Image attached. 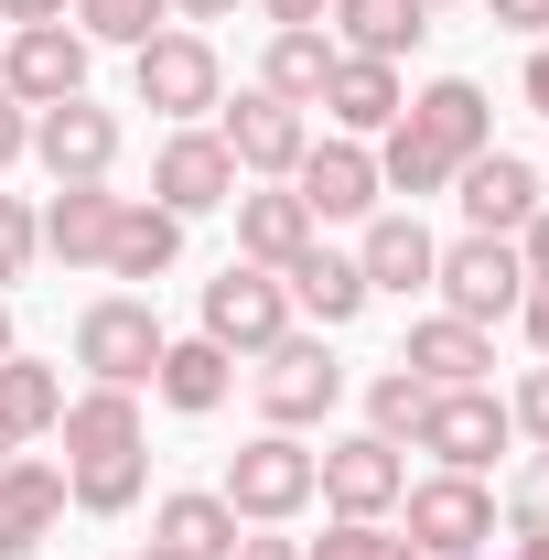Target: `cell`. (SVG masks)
Masks as SVG:
<instances>
[{
    "label": "cell",
    "instance_id": "1",
    "mask_svg": "<svg viewBox=\"0 0 549 560\" xmlns=\"http://www.w3.org/2000/svg\"><path fill=\"white\" fill-rule=\"evenodd\" d=\"M475 151H495V108H484V86H475V75H431L410 108L377 130V184L420 206V195H442Z\"/></svg>",
    "mask_w": 549,
    "mask_h": 560
},
{
    "label": "cell",
    "instance_id": "2",
    "mask_svg": "<svg viewBox=\"0 0 549 560\" xmlns=\"http://www.w3.org/2000/svg\"><path fill=\"white\" fill-rule=\"evenodd\" d=\"M66 495L86 517H130L151 486V431H140V388H86L66 399Z\"/></svg>",
    "mask_w": 549,
    "mask_h": 560
},
{
    "label": "cell",
    "instance_id": "3",
    "mask_svg": "<svg viewBox=\"0 0 549 560\" xmlns=\"http://www.w3.org/2000/svg\"><path fill=\"white\" fill-rule=\"evenodd\" d=\"M162 313L140 302V291H108V302H86L75 313V366L97 377V388H151V366H162Z\"/></svg>",
    "mask_w": 549,
    "mask_h": 560
},
{
    "label": "cell",
    "instance_id": "4",
    "mask_svg": "<svg viewBox=\"0 0 549 560\" xmlns=\"http://www.w3.org/2000/svg\"><path fill=\"white\" fill-rule=\"evenodd\" d=\"M130 86H140V108H162V119L195 130L215 97H226V66H215V44L195 33V22H162V33L130 55Z\"/></svg>",
    "mask_w": 549,
    "mask_h": 560
},
{
    "label": "cell",
    "instance_id": "5",
    "mask_svg": "<svg viewBox=\"0 0 549 560\" xmlns=\"http://www.w3.org/2000/svg\"><path fill=\"white\" fill-rule=\"evenodd\" d=\"M215 495H226L248 528H291V517L313 506V453H302V431H259V442H237Z\"/></svg>",
    "mask_w": 549,
    "mask_h": 560
},
{
    "label": "cell",
    "instance_id": "6",
    "mask_svg": "<svg viewBox=\"0 0 549 560\" xmlns=\"http://www.w3.org/2000/svg\"><path fill=\"white\" fill-rule=\"evenodd\" d=\"M215 140H226V162L237 173H259V184H291V162L313 151V119L270 97V86H237V97H215Z\"/></svg>",
    "mask_w": 549,
    "mask_h": 560
},
{
    "label": "cell",
    "instance_id": "7",
    "mask_svg": "<svg viewBox=\"0 0 549 560\" xmlns=\"http://www.w3.org/2000/svg\"><path fill=\"white\" fill-rule=\"evenodd\" d=\"M431 291H442V313H464V324H506V313L528 302V259H517V237H453V248L431 259Z\"/></svg>",
    "mask_w": 549,
    "mask_h": 560
},
{
    "label": "cell",
    "instance_id": "8",
    "mask_svg": "<svg viewBox=\"0 0 549 560\" xmlns=\"http://www.w3.org/2000/svg\"><path fill=\"white\" fill-rule=\"evenodd\" d=\"M280 335H291V291H280V270L226 259V270L206 280V346H226V355H270Z\"/></svg>",
    "mask_w": 549,
    "mask_h": 560
},
{
    "label": "cell",
    "instance_id": "9",
    "mask_svg": "<svg viewBox=\"0 0 549 560\" xmlns=\"http://www.w3.org/2000/svg\"><path fill=\"white\" fill-rule=\"evenodd\" d=\"M506 442H517V420L495 388H431V410H420V453L442 464V475H484V464H506Z\"/></svg>",
    "mask_w": 549,
    "mask_h": 560
},
{
    "label": "cell",
    "instance_id": "10",
    "mask_svg": "<svg viewBox=\"0 0 549 560\" xmlns=\"http://www.w3.org/2000/svg\"><path fill=\"white\" fill-rule=\"evenodd\" d=\"M399 506H410V550L420 560H484V539H495L484 475H431V486H410Z\"/></svg>",
    "mask_w": 549,
    "mask_h": 560
},
{
    "label": "cell",
    "instance_id": "11",
    "mask_svg": "<svg viewBox=\"0 0 549 560\" xmlns=\"http://www.w3.org/2000/svg\"><path fill=\"white\" fill-rule=\"evenodd\" d=\"M33 162H44L55 184H108V173H119V108H97V97L33 108Z\"/></svg>",
    "mask_w": 549,
    "mask_h": 560
},
{
    "label": "cell",
    "instance_id": "12",
    "mask_svg": "<svg viewBox=\"0 0 549 560\" xmlns=\"http://www.w3.org/2000/svg\"><path fill=\"white\" fill-rule=\"evenodd\" d=\"M313 495H324L335 517H388V506L410 495V464H399V442L355 431V442H324V453H313Z\"/></svg>",
    "mask_w": 549,
    "mask_h": 560
},
{
    "label": "cell",
    "instance_id": "13",
    "mask_svg": "<svg viewBox=\"0 0 549 560\" xmlns=\"http://www.w3.org/2000/svg\"><path fill=\"white\" fill-rule=\"evenodd\" d=\"M335 399H344V366L324 355V335H280L259 355V410H270V431H313Z\"/></svg>",
    "mask_w": 549,
    "mask_h": 560
},
{
    "label": "cell",
    "instance_id": "14",
    "mask_svg": "<svg viewBox=\"0 0 549 560\" xmlns=\"http://www.w3.org/2000/svg\"><path fill=\"white\" fill-rule=\"evenodd\" d=\"M291 195L313 206V226H344V215H377V195H388V184H377V151L335 130V140H313V151L291 162Z\"/></svg>",
    "mask_w": 549,
    "mask_h": 560
},
{
    "label": "cell",
    "instance_id": "15",
    "mask_svg": "<svg viewBox=\"0 0 549 560\" xmlns=\"http://www.w3.org/2000/svg\"><path fill=\"white\" fill-rule=\"evenodd\" d=\"M151 206H173L184 226L215 206H237V162H226V140L215 130H173L162 140V162H151Z\"/></svg>",
    "mask_w": 549,
    "mask_h": 560
},
{
    "label": "cell",
    "instance_id": "16",
    "mask_svg": "<svg viewBox=\"0 0 549 560\" xmlns=\"http://www.w3.org/2000/svg\"><path fill=\"white\" fill-rule=\"evenodd\" d=\"M0 86H11L22 108L86 97V33H75V22H33V33H11V55H0Z\"/></svg>",
    "mask_w": 549,
    "mask_h": 560
},
{
    "label": "cell",
    "instance_id": "17",
    "mask_svg": "<svg viewBox=\"0 0 549 560\" xmlns=\"http://www.w3.org/2000/svg\"><path fill=\"white\" fill-rule=\"evenodd\" d=\"M453 184H464V226H475V237H517V226L539 215V173H528L517 151H475Z\"/></svg>",
    "mask_w": 549,
    "mask_h": 560
},
{
    "label": "cell",
    "instance_id": "18",
    "mask_svg": "<svg viewBox=\"0 0 549 560\" xmlns=\"http://www.w3.org/2000/svg\"><path fill=\"white\" fill-rule=\"evenodd\" d=\"M55 517H66V475L33 464V453H11L0 464V560H33L55 539Z\"/></svg>",
    "mask_w": 549,
    "mask_h": 560
},
{
    "label": "cell",
    "instance_id": "19",
    "mask_svg": "<svg viewBox=\"0 0 549 560\" xmlns=\"http://www.w3.org/2000/svg\"><path fill=\"white\" fill-rule=\"evenodd\" d=\"M302 248H313V206H302L291 184H259V195L237 184V259H259V270H291Z\"/></svg>",
    "mask_w": 549,
    "mask_h": 560
},
{
    "label": "cell",
    "instance_id": "20",
    "mask_svg": "<svg viewBox=\"0 0 549 560\" xmlns=\"http://www.w3.org/2000/svg\"><path fill=\"white\" fill-rule=\"evenodd\" d=\"M280 291H291V313H313L324 335H335V324H355V313L377 302V291H366V270H355L344 248H324V237H313V248L280 270Z\"/></svg>",
    "mask_w": 549,
    "mask_h": 560
},
{
    "label": "cell",
    "instance_id": "21",
    "mask_svg": "<svg viewBox=\"0 0 549 560\" xmlns=\"http://www.w3.org/2000/svg\"><path fill=\"white\" fill-rule=\"evenodd\" d=\"M313 108H335L344 140H377L410 97H399V66H377V55H335V75H324V97Z\"/></svg>",
    "mask_w": 549,
    "mask_h": 560
},
{
    "label": "cell",
    "instance_id": "22",
    "mask_svg": "<svg viewBox=\"0 0 549 560\" xmlns=\"http://www.w3.org/2000/svg\"><path fill=\"white\" fill-rule=\"evenodd\" d=\"M399 366H420L431 388H484V366H495V335H484V324H464V313H431V324H410Z\"/></svg>",
    "mask_w": 549,
    "mask_h": 560
},
{
    "label": "cell",
    "instance_id": "23",
    "mask_svg": "<svg viewBox=\"0 0 549 560\" xmlns=\"http://www.w3.org/2000/svg\"><path fill=\"white\" fill-rule=\"evenodd\" d=\"M173 259H184V215L119 195V226H108V259H97V270H108V280H162Z\"/></svg>",
    "mask_w": 549,
    "mask_h": 560
},
{
    "label": "cell",
    "instance_id": "24",
    "mask_svg": "<svg viewBox=\"0 0 549 560\" xmlns=\"http://www.w3.org/2000/svg\"><path fill=\"white\" fill-rule=\"evenodd\" d=\"M431 259H442V248H431L420 215H366V248H355L366 291H399V302H410V291H431Z\"/></svg>",
    "mask_w": 549,
    "mask_h": 560
},
{
    "label": "cell",
    "instance_id": "25",
    "mask_svg": "<svg viewBox=\"0 0 549 560\" xmlns=\"http://www.w3.org/2000/svg\"><path fill=\"white\" fill-rule=\"evenodd\" d=\"M151 388H162V410L206 420V410H226V388H237V355H226V346H206V335H184V346H162Z\"/></svg>",
    "mask_w": 549,
    "mask_h": 560
},
{
    "label": "cell",
    "instance_id": "26",
    "mask_svg": "<svg viewBox=\"0 0 549 560\" xmlns=\"http://www.w3.org/2000/svg\"><path fill=\"white\" fill-rule=\"evenodd\" d=\"M108 226H119V195H108V184H55L44 248H55L66 270H97V259H108Z\"/></svg>",
    "mask_w": 549,
    "mask_h": 560
},
{
    "label": "cell",
    "instance_id": "27",
    "mask_svg": "<svg viewBox=\"0 0 549 560\" xmlns=\"http://www.w3.org/2000/svg\"><path fill=\"white\" fill-rule=\"evenodd\" d=\"M420 33H431V11H420V0H335V44H344V55L399 66V55H420Z\"/></svg>",
    "mask_w": 549,
    "mask_h": 560
},
{
    "label": "cell",
    "instance_id": "28",
    "mask_svg": "<svg viewBox=\"0 0 549 560\" xmlns=\"http://www.w3.org/2000/svg\"><path fill=\"white\" fill-rule=\"evenodd\" d=\"M55 420H66V377H55V366H44V355H0V431H11V442H33V431H55Z\"/></svg>",
    "mask_w": 549,
    "mask_h": 560
},
{
    "label": "cell",
    "instance_id": "29",
    "mask_svg": "<svg viewBox=\"0 0 549 560\" xmlns=\"http://www.w3.org/2000/svg\"><path fill=\"white\" fill-rule=\"evenodd\" d=\"M335 33H324V22H302V33H270V66H259V86H270V97H291V108H313V97H324V75H335Z\"/></svg>",
    "mask_w": 549,
    "mask_h": 560
},
{
    "label": "cell",
    "instance_id": "30",
    "mask_svg": "<svg viewBox=\"0 0 549 560\" xmlns=\"http://www.w3.org/2000/svg\"><path fill=\"white\" fill-rule=\"evenodd\" d=\"M237 528H248V517H237L226 495H162V506H151V539H173V550H195V560H226Z\"/></svg>",
    "mask_w": 549,
    "mask_h": 560
},
{
    "label": "cell",
    "instance_id": "31",
    "mask_svg": "<svg viewBox=\"0 0 549 560\" xmlns=\"http://www.w3.org/2000/svg\"><path fill=\"white\" fill-rule=\"evenodd\" d=\"M420 410H431V377L420 366H377L366 377V431L377 442H420Z\"/></svg>",
    "mask_w": 549,
    "mask_h": 560
},
{
    "label": "cell",
    "instance_id": "32",
    "mask_svg": "<svg viewBox=\"0 0 549 560\" xmlns=\"http://www.w3.org/2000/svg\"><path fill=\"white\" fill-rule=\"evenodd\" d=\"M162 22H173V0H75V33H86V44H130L140 55Z\"/></svg>",
    "mask_w": 549,
    "mask_h": 560
},
{
    "label": "cell",
    "instance_id": "33",
    "mask_svg": "<svg viewBox=\"0 0 549 560\" xmlns=\"http://www.w3.org/2000/svg\"><path fill=\"white\" fill-rule=\"evenodd\" d=\"M33 248H44V215L22 206V195H0V280L33 270Z\"/></svg>",
    "mask_w": 549,
    "mask_h": 560
},
{
    "label": "cell",
    "instance_id": "34",
    "mask_svg": "<svg viewBox=\"0 0 549 560\" xmlns=\"http://www.w3.org/2000/svg\"><path fill=\"white\" fill-rule=\"evenodd\" d=\"M506 420H517V431H528V442L549 453V355L528 366V377H517V399H506Z\"/></svg>",
    "mask_w": 549,
    "mask_h": 560
},
{
    "label": "cell",
    "instance_id": "35",
    "mask_svg": "<svg viewBox=\"0 0 549 560\" xmlns=\"http://www.w3.org/2000/svg\"><path fill=\"white\" fill-rule=\"evenodd\" d=\"M22 151H33V108H22V97H11V86H0V173H11V162H22Z\"/></svg>",
    "mask_w": 549,
    "mask_h": 560
},
{
    "label": "cell",
    "instance_id": "36",
    "mask_svg": "<svg viewBox=\"0 0 549 560\" xmlns=\"http://www.w3.org/2000/svg\"><path fill=\"white\" fill-rule=\"evenodd\" d=\"M0 22H11V33H33V22H75V0H0Z\"/></svg>",
    "mask_w": 549,
    "mask_h": 560
},
{
    "label": "cell",
    "instance_id": "37",
    "mask_svg": "<svg viewBox=\"0 0 549 560\" xmlns=\"http://www.w3.org/2000/svg\"><path fill=\"white\" fill-rule=\"evenodd\" d=\"M495 11V33H549V0H484Z\"/></svg>",
    "mask_w": 549,
    "mask_h": 560
},
{
    "label": "cell",
    "instance_id": "38",
    "mask_svg": "<svg viewBox=\"0 0 549 560\" xmlns=\"http://www.w3.org/2000/svg\"><path fill=\"white\" fill-rule=\"evenodd\" d=\"M517 259H528V280H549V206L517 226Z\"/></svg>",
    "mask_w": 549,
    "mask_h": 560
},
{
    "label": "cell",
    "instance_id": "39",
    "mask_svg": "<svg viewBox=\"0 0 549 560\" xmlns=\"http://www.w3.org/2000/svg\"><path fill=\"white\" fill-rule=\"evenodd\" d=\"M259 11H270V33H302V22H324L335 0H259Z\"/></svg>",
    "mask_w": 549,
    "mask_h": 560
},
{
    "label": "cell",
    "instance_id": "40",
    "mask_svg": "<svg viewBox=\"0 0 549 560\" xmlns=\"http://www.w3.org/2000/svg\"><path fill=\"white\" fill-rule=\"evenodd\" d=\"M517 324H528V346L549 355V280H528V302H517Z\"/></svg>",
    "mask_w": 549,
    "mask_h": 560
},
{
    "label": "cell",
    "instance_id": "41",
    "mask_svg": "<svg viewBox=\"0 0 549 560\" xmlns=\"http://www.w3.org/2000/svg\"><path fill=\"white\" fill-rule=\"evenodd\" d=\"M517 560H549V506H517Z\"/></svg>",
    "mask_w": 549,
    "mask_h": 560
},
{
    "label": "cell",
    "instance_id": "42",
    "mask_svg": "<svg viewBox=\"0 0 549 560\" xmlns=\"http://www.w3.org/2000/svg\"><path fill=\"white\" fill-rule=\"evenodd\" d=\"M226 560H302V550H291V539H270V528H237V550H226Z\"/></svg>",
    "mask_w": 549,
    "mask_h": 560
},
{
    "label": "cell",
    "instance_id": "43",
    "mask_svg": "<svg viewBox=\"0 0 549 560\" xmlns=\"http://www.w3.org/2000/svg\"><path fill=\"white\" fill-rule=\"evenodd\" d=\"M528 108L549 119V33H539V55H528Z\"/></svg>",
    "mask_w": 549,
    "mask_h": 560
},
{
    "label": "cell",
    "instance_id": "44",
    "mask_svg": "<svg viewBox=\"0 0 549 560\" xmlns=\"http://www.w3.org/2000/svg\"><path fill=\"white\" fill-rule=\"evenodd\" d=\"M237 0H173V22H226Z\"/></svg>",
    "mask_w": 549,
    "mask_h": 560
},
{
    "label": "cell",
    "instance_id": "45",
    "mask_svg": "<svg viewBox=\"0 0 549 560\" xmlns=\"http://www.w3.org/2000/svg\"><path fill=\"white\" fill-rule=\"evenodd\" d=\"M517 506H549V453L528 464V486H517Z\"/></svg>",
    "mask_w": 549,
    "mask_h": 560
},
{
    "label": "cell",
    "instance_id": "46",
    "mask_svg": "<svg viewBox=\"0 0 549 560\" xmlns=\"http://www.w3.org/2000/svg\"><path fill=\"white\" fill-rule=\"evenodd\" d=\"M140 560H195V550H173V539H151V550H140Z\"/></svg>",
    "mask_w": 549,
    "mask_h": 560
},
{
    "label": "cell",
    "instance_id": "47",
    "mask_svg": "<svg viewBox=\"0 0 549 560\" xmlns=\"http://www.w3.org/2000/svg\"><path fill=\"white\" fill-rule=\"evenodd\" d=\"M0 355H11V302H0Z\"/></svg>",
    "mask_w": 549,
    "mask_h": 560
},
{
    "label": "cell",
    "instance_id": "48",
    "mask_svg": "<svg viewBox=\"0 0 549 560\" xmlns=\"http://www.w3.org/2000/svg\"><path fill=\"white\" fill-rule=\"evenodd\" d=\"M420 11H453V0H420Z\"/></svg>",
    "mask_w": 549,
    "mask_h": 560
},
{
    "label": "cell",
    "instance_id": "49",
    "mask_svg": "<svg viewBox=\"0 0 549 560\" xmlns=\"http://www.w3.org/2000/svg\"><path fill=\"white\" fill-rule=\"evenodd\" d=\"M0 464H11V431H0Z\"/></svg>",
    "mask_w": 549,
    "mask_h": 560
}]
</instances>
